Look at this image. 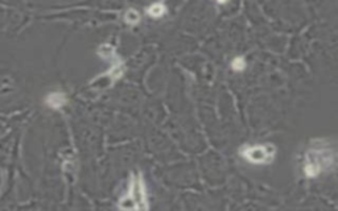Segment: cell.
<instances>
[{"instance_id":"1","label":"cell","mask_w":338,"mask_h":211,"mask_svg":"<svg viewBox=\"0 0 338 211\" xmlns=\"http://www.w3.org/2000/svg\"><path fill=\"white\" fill-rule=\"evenodd\" d=\"M335 165V149L329 141L313 140L305 152L303 171L307 178H316L323 173L333 170Z\"/></svg>"},{"instance_id":"8","label":"cell","mask_w":338,"mask_h":211,"mask_svg":"<svg viewBox=\"0 0 338 211\" xmlns=\"http://www.w3.org/2000/svg\"><path fill=\"white\" fill-rule=\"evenodd\" d=\"M231 69L235 71H243L246 69V61L243 57H235L231 62Z\"/></svg>"},{"instance_id":"3","label":"cell","mask_w":338,"mask_h":211,"mask_svg":"<svg viewBox=\"0 0 338 211\" xmlns=\"http://www.w3.org/2000/svg\"><path fill=\"white\" fill-rule=\"evenodd\" d=\"M276 149L271 144L245 145L239 149V156L252 165H267L274 161Z\"/></svg>"},{"instance_id":"4","label":"cell","mask_w":338,"mask_h":211,"mask_svg":"<svg viewBox=\"0 0 338 211\" xmlns=\"http://www.w3.org/2000/svg\"><path fill=\"white\" fill-rule=\"evenodd\" d=\"M98 55L105 61L110 62V69L106 71V75L111 80V83L119 81L124 74V62L118 55L117 50L110 44H103L98 48Z\"/></svg>"},{"instance_id":"5","label":"cell","mask_w":338,"mask_h":211,"mask_svg":"<svg viewBox=\"0 0 338 211\" xmlns=\"http://www.w3.org/2000/svg\"><path fill=\"white\" fill-rule=\"evenodd\" d=\"M45 104L52 110H60L65 106V104L68 103V98H66V95L61 91H52L48 92L44 99Z\"/></svg>"},{"instance_id":"7","label":"cell","mask_w":338,"mask_h":211,"mask_svg":"<svg viewBox=\"0 0 338 211\" xmlns=\"http://www.w3.org/2000/svg\"><path fill=\"white\" fill-rule=\"evenodd\" d=\"M124 22L129 25L139 24V22H140V13L133 8L128 9L126 12V15H124Z\"/></svg>"},{"instance_id":"6","label":"cell","mask_w":338,"mask_h":211,"mask_svg":"<svg viewBox=\"0 0 338 211\" xmlns=\"http://www.w3.org/2000/svg\"><path fill=\"white\" fill-rule=\"evenodd\" d=\"M166 7L164 3H154L147 8V15L151 16L152 18H160L161 16L165 15Z\"/></svg>"},{"instance_id":"2","label":"cell","mask_w":338,"mask_h":211,"mask_svg":"<svg viewBox=\"0 0 338 211\" xmlns=\"http://www.w3.org/2000/svg\"><path fill=\"white\" fill-rule=\"evenodd\" d=\"M118 208L120 211H149L147 186L140 171L131 175L128 189L119 198Z\"/></svg>"}]
</instances>
